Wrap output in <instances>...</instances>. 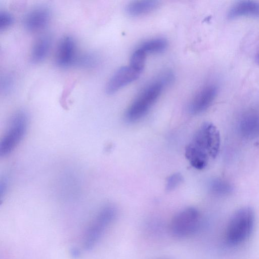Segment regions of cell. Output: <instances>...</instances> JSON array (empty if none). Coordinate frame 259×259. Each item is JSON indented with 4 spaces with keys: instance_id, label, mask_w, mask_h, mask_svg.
Returning <instances> with one entry per match:
<instances>
[{
    "instance_id": "7c38bea8",
    "label": "cell",
    "mask_w": 259,
    "mask_h": 259,
    "mask_svg": "<svg viewBox=\"0 0 259 259\" xmlns=\"http://www.w3.org/2000/svg\"><path fill=\"white\" fill-rule=\"evenodd\" d=\"M242 16L259 17V3L250 1H240L233 5L228 13L229 19Z\"/></svg>"
},
{
    "instance_id": "8992f818",
    "label": "cell",
    "mask_w": 259,
    "mask_h": 259,
    "mask_svg": "<svg viewBox=\"0 0 259 259\" xmlns=\"http://www.w3.org/2000/svg\"><path fill=\"white\" fill-rule=\"evenodd\" d=\"M201 218L198 210L194 207H187L181 210L173 218L170 225V231L177 238H186L198 230Z\"/></svg>"
},
{
    "instance_id": "5b68a950",
    "label": "cell",
    "mask_w": 259,
    "mask_h": 259,
    "mask_svg": "<svg viewBox=\"0 0 259 259\" xmlns=\"http://www.w3.org/2000/svg\"><path fill=\"white\" fill-rule=\"evenodd\" d=\"M164 87L158 79L145 88L126 110L125 120L131 123L142 118L157 100Z\"/></svg>"
},
{
    "instance_id": "ba28073f",
    "label": "cell",
    "mask_w": 259,
    "mask_h": 259,
    "mask_svg": "<svg viewBox=\"0 0 259 259\" xmlns=\"http://www.w3.org/2000/svg\"><path fill=\"white\" fill-rule=\"evenodd\" d=\"M141 73L131 66H123L117 70L107 83L105 90L108 95H112L124 87L137 80Z\"/></svg>"
},
{
    "instance_id": "e0dca14e",
    "label": "cell",
    "mask_w": 259,
    "mask_h": 259,
    "mask_svg": "<svg viewBox=\"0 0 259 259\" xmlns=\"http://www.w3.org/2000/svg\"><path fill=\"white\" fill-rule=\"evenodd\" d=\"M146 57V54L137 48L132 55L130 66L141 73L145 64Z\"/></svg>"
},
{
    "instance_id": "d6986e66",
    "label": "cell",
    "mask_w": 259,
    "mask_h": 259,
    "mask_svg": "<svg viewBox=\"0 0 259 259\" xmlns=\"http://www.w3.org/2000/svg\"><path fill=\"white\" fill-rule=\"evenodd\" d=\"M183 178L180 173L177 172L169 176L166 182V189L170 191L177 188L183 181Z\"/></svg>"
},
{
    "instance_id": "5bb4252c",
    "label": "cell",
    "mask_w": 259,
    "mask_h": 259,
    "mask_svg": "<svg viewBox=\"0 0 259 259\" xmlns=\"http://www.w3.org/2000/svg\"><path fill=\"white\" fill-rule=\"evenodd\" d=\"M159 6V2L155 0L133 1L126 5L125 10L128 15L138 17L146 15L155 10Z\"/></svg>"
},
{
    "instance_id": "4fadbf2b",
    "label": "cell",
    "mask_w": 259,
    "mask_h": 259,
    "mask_svg": "<svg viewBox=\"0 0 259 259\" xmlns=\"http://www.w3.org/2000/svg\"><path fill=\"white\" fill-rule=\"evenodd\" d=\"M52 44L49 34H44L38 37L32 46L30 53V61L34 64L42 61L47 56Z\"/></svg>"
},
{
    "instance_id": "ac0fdd59",
    "label": "cell",
    "mask_w": 259,
    "mask_h": 259,
    "mask_svg": "<svg viewBox=\"0 0 259 259\" xmlns=\"http://www.w3.org/2000/svg\"><path fill=\"white\" fill-rule=\"evenodd\" d=\"M97 59L96 56L92 54H84L78 55L75 65H79L83 67H90L95 65Z\"/></svg>"
},
{
    "instance_id": "30bf717a",
    "label": "cell",
    "mask_w": 259,
    "mask_h": 259,
    "mask_svg": "<svg viewBox=\"0 0 259 259\" xmlns=\"http://www.w3.org/2000/svg\"><path fill=\"white\" fill-rule=\"evenodd\" d=\"M218 93L215 84H209L201 89L193 98L188 107L192 114H198L205 111L212 104Z\"/></svg>"
},
{
    "instance_id": "9c48e42d",
    "label": "cell",
    "mask_w": 259,
    "mask_h": 259,
    "mask_svg": "<svg viewBox=\"0 0 259 259\" xmlns=\"http://www.w3.org/2000/svg\"><path fill=\"white\" fill-rule=\"evenodd\" d=\"M51 11L46 6H38L29 11L24 16L23 25L29 31L34 32L45 28L51 19Z\"/></svg>"
},
{
    "instance_id": "7a4b0ae2",
    "label": "cell",
    "mask_w": 259,
    "mask_h": 259,
    "mask_svg": "<svg viewBox=\"0 0 259 259\" xmlns=\"http://www.w3.org/2000/svg\"><path fill=\"white\" fill-rule=\"evenodd\" d=\"M221 144L219 131L212 123H204L197 130L187 147L206 157L214 158L218 155Z\"/></svg>"
},
{
    "instance_id": "ffe728a7",
    "label": "cell",
    "mask_w": 259,
    "mask_h": 259,
    "mask_svg": "<svg viewBox=\"0 0 259 259\" xmlns=\"http://www.w3.org/2000/svg\"><path fill=\"white\" fill-rule=\"evenodd\" d=\"M14 19L12 15L8 12H0V31H2L9 28L13 24Z\"/></svg>"
},
{
    "instance_id": "2e32d148",
    "label": "cell",
    "mask_w": 259,
    "mask_h": 259,
    "mask_svg": "<svg viewBox=\"0 0 259 259\" xmlns=\"http://www.w3.org/2000/svg\"><path fill=\"white\" fill-rule=\"evenodd\" d=\"M209 188L212 193L217 195H227L231 192L232 189L229 183L219 179L211 181Z\"/></svg>"
},
{
    "instance_id": "6da1fadb",
    "label": "cell",
    "mask_w": 259,
    "mask_h": 259,
    "mask_svg": "<svg viewBox=\"0 0 259 259\" xmlns=\"http://www.w3.org/2000/svg\"><path fill=\"white\" fill-rule=\"evenodd\" d=\"M255 223L254 210L250 207L237 210L229 220L225 232L227 243L237 246L245 242L251 234Z\"/></svg>"
},
{
    "instance_id": "3957f363",
    "label": "cell",
    "mask_w": 259,
    "mask_h": 259,
    "mask_svg": "<svg viewBox=\"0 0 259 259\" xmlns=\"http://www.w3.org/2000/svg\"><path fill=\"white\" fill-rule=\"evenodd\" d=\"M29 118L26 111L20 110L11 117L7 130L0 142V156L10 154L25 136Z\"/></svg>"
},
{
    "instance_id": "277c9868",
    "label": "cell",
    "mask_w": 259,
    "mask_h": 259,
    "mask_svg": "<svg viewBox=\"0 0 259 259\" xmlns=\"http://www.w3.org/2000/svg\"><path fill=\"white\" fill-rule=\"evenodd\" d=\"M117 215V209L112 205L102 207L86 229L83 238L82 248L90 250L102 238Z\"/></svg>"
},
{
    "instance_id": "7402d4cb",
    "label": "cell",
    "mask_w": 259,
    "mask_h": 259,
    "mask_svg": "<svg viewBox=\"0 0 259 259\" xmlns=\"http://www.w3.org/2000/svg\"><path fill=\"white\" fill-rule=\"evenodd\" d=\"M255 60L256 63L259 65V53L256 56Z\"/></svg>"
},
{
    "instance_id": "9a60e30c",
    "label": "cell",
    "mask_w": 259,
    "mask_h": 259,
    "mask_svg": "<svg viewBox=\"0 0 259 259\" xmlns=\"http://www.w3.org/2000/svg\"><path fill=\"white\" fill-rule=\"evenodd\" d=\"M167 40L161 37L147 40L138 48L147 54L160 53L165 51L167 47Z\"/></svg>"
},
{
    "instance_id": "52a82bcc",
    "label": "cell",
    "mask_w": 259,
    "mask_h": 259,
    "mask_svg": "<svg viewBox=\"0 0 259 259\" xmlns=\"http://www.w3.org/2000/svg\"><path fill=\"white\" fill-rule=\"evenodd\" d=\"M78 55L76 52V42L71 36L66 35L60 40L55 56L56 65L61 68L75 65Z\"/></svg>"
},
{
    "instance_id": "8fae6325",
    "label": "cell",
    "mask_w": 259,
    "mask_h": 259,
    "mask_svg": "<svg viewBox=\"0 0 259 259\" xmlns=\"http://www.w3.org/2000/svg\"><path fill=\"white\" fill-rule=\"evenodd\" d=\"M240 134L244 138L254 139L259 137V114L249 113L244 115L238 124Z\"/></svg>"
},
{
    "instance_id": "44dd1931",
    "label": "cell",
    "mask_w": 259,
    "mask_h": 259,
    "mask_svg": "<svg viewBox=\"0 0 259 259\" xmlns=\"http://www.w3.org/2000/svg\"><path fill=\"white\" fill-rule=\"evenodd\" d=\"M13 80L11 76L5 75L1 80V89L4 93H9L13 88Z\"/></svg>"
}]
</instances>
